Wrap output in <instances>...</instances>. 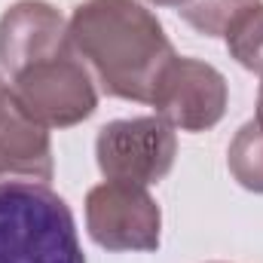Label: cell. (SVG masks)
<instances>
[{
	"label": "cell",
	"instance_id": "obj_14",
	"mask_svg": "<svg viewBox=\"0 0 263 263\" xmlns=\"http://www.w3.org/2000/svg\"><path fill=\"white\" fill-rule=\"evenodd\" d=\"M0 86H6V83H3V77H0Z\"/></svg>",
	"mask_w": 263,
	"mask_h": 263
},
{
	"label": "cell",
	"instance_id": "obj_13",
	"mask_svg": "<svg viewBox=\"0 0 263 263\" xmlns=\"http://www.w3.org/2000/svg\"><path fill=\"white\" fill-rule=\"evenodd\" d=\"M254 123L263 129V83H260V92H257V120Z\"/></svg>",
	"mask_w": 263,
	"mask_h": 263
},
{
	"label": "cell",
	"instance_id": "obj_11",
	"mask_svg": "<svg viewBox=\"0 0 263 263\" xmlns=\"http://www.w3.org/2000/svg\"><path fill=\"white\" fill-rule=\"evenodd\" d=\"M260 0H193L190 6L181 9L184 22L190 28H196L205 37H223L227 28L251 6H257Z\"/></svg>",
	"mask_w": 263,
	"mask_h": 263
},
{
	"label": "cell",
	"instance_id": "obj_5",
	"mask_svg": "<svg viewBox=\"0 0 263 263\" xmlns=\"http://www.w3.org/2000/svg\"><path fill=\"white\" fill-rule=\"evenodd\" d=\"M86 227L107 251H156L162 211L147 187L104 181L86 193Z\"/></svg>",
	"mask_w": 263,
	"mask_h": 263
},
{
	"label": "cell",
	"instance_id": "obj_12",
	"mask_svg": "<svg viewBox=\"0 0 263 263\" xmlns=\"http://www.w3.org/2000/svg\"><path fill=\"white\" fill-rule=\"evenodd\" d=\"M147 3H153V6H172V9H184V6H190L193 0H147Z\"/></svg>",
	"mask_w": 263,
	"mask_h": 263
},
{
	"label": "cell",
	"instance_id": "obj_9",
	"mask_svg": "<svg viewBox=\"0 0 263 263\" xmlns=\"http://www.w3.org/2000/svg\"><path fill=\"white\" fill-rule=\"evenodd\" d=\"M227 165L245 190L263 193V129L254 120L245 123L236 132V138L230 141Z\"/></svg>",
	"mask_w": 263,
	"mask_h": 263
},
{
	"label": "cell",
	"instance_id": "obj_2",
	"mask_svg": "<svg viewBox=\"0 0 263 263\" xmlns=\"http://www.w3.org/2000/svg\"><path fill=\"white\" fill-rule=\"evenodd\" d=\"M0 263H86L67 202L46 184H0Z\"/></svg>",
	"mask_w": 263,
	"mask_h": 263
},
{
	"label": "cell",
	"instance_id": "obj_7",
	"mask_svg": "<svg viewBox=\"0 0 263 263\" xmlns=\"http://www.w3.org/2000/svg\"><path fill=\"white\" fill-rule=\"evenodd\" d=\"M67 46L70 28L46 0H18L0 15V67L9 77Z\"/></svg>",
	"mask_w": 263,
	"mask_h": 263
},
{
	"label": "cell",
	"instance_id": "obj_8",
	"mask_svg": "<svg viewBox=\"0 0 263 263\" xmlns=\"http://www.w3.org/2000/svg\"><path fill=\"white\" fill-rule=\"evenodd\" d=\"M52 141L49 129L40 126L12 95L0 86V178L52 181Z\"/></svg>",
	"mask_w": 263,
	"mask_h": 263
},
{
	"label": "cell",
	"instance_id": "obj_10",
	"mask_svg": "<svg viewBox=\"0 0 263 263\" xmlns=\"http://www.w3.org/2000/svg\"><path fill=\"white\" fill-rule=\"evenodd\" d=\"M227 49L230 55L251 73L263 77V3L245 9L230 28H227Z\"/></svg>",
	"mask_w": 263,
	"mask_h": 263
},
{
	"label": "cell",
	"instance_id": "obj_6",
	"mask_svg": "<svg viewBox=\"0 0 263 263\" xmlns=\"http://www.w3.org/2000/svg\"><path fill=\"white\" fill-rule=\"evenodd\" d=\"M227 80L208 62L175 55L162 67L150 104L156 117H162L172 129L181 132H208L227 114Z\"/></svg>",
	"mask_w": 263,
	"mask_h": 263
},
{
	"label": "cell",
	"instance_id": "obj_1",
	"mask_svg": "<svg viewBox=\"0 0 263 263\" xmlns=\"http://www.w3.org/2000/svg\"><path fill=\"white\" fill-rule=\"evenodd\" d=\"M77 55L101 83L104 95L150 104L162 67L175 59L159 18L138 0H83L70 22Z\"/></svg>",
	"mask_w": 263,
	"mask_h": 263
},
{
	"label": "cell",
	"instance_id": "obj_4",
	"mask_svg": "<svg viewBox=\"0 0 263 263\" xmlns=\"http://www.w3.org/2000/svg\"><path fill=\"white\" fill-rule=\"evenodd\" d=\"M178 156L175 129L162 117H132L114 120L98 129L95 159L104 181L150 187L159 184Z\"/></svg>",
	"mask_w": 263,
	"mask_h": 263
},
{
	"label": "cell",
	"instance_id": "obj_3",
	"mask_svg": "<svg viewBox=\"0 0 263 263\" xmlns=\"http://www.w3.org/2000/svg\"><path fill=\"white\" fill-rule=\"evenodd\" d=\"M12 95L46 129H67L89 120L98 107V92L86 62L67 46L12 77Z\"/></svg>",
	"mask_w": 263,
	"mask_h": 263
}]
</instances>
